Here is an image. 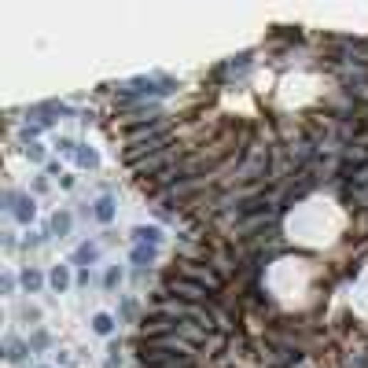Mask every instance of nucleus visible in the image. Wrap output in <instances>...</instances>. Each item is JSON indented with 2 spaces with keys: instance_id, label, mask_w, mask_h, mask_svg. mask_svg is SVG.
Returning <instances> with one entry per match:
<instances>
[{
  "instance_id": "nucleus-12",
  "label": "nucleus",
  "mask_w": 368,
  "mask_h": 368,
  "mask_svg": "<svg viewBox=\"0 0 368 368\" xmlns=\"http://www.w3.org/2000/svg\"><path fill=\"white\" fill-rule=\"evenodd\" d=\"M74 162H78L81 169H100V151H96V147H89V144H81Z\"/></svg>"
},
{
  "instance_id": "nucleus-19",
  "label": "nucleus",
  "mask_w": 368,
  "mask_h": 368,
  "mask_svg": "<svg viewBox=\"0 0 368 368\" xmlns=\"http://www.w3.org/2000/svg\"><path fill=\"white\" fill-rule=\"evenodd\" d=\"M15 284H19V280H15L11 273H4V280H0V288H4V295H15Z\"/></svg>"
},
{
  "instance_id": "nucleus-6",
  "label": "nucleus",
  "mask_w": 368,
  "mask_h": 368,
  "mask_svg": "<svg viewBox=\"0 0 368 368\" xmlns=\"http://www.w3.org/2000/svg\"><path fill=\"white\" fill-rule=\"evenodd\" d=\"M96 262H100V243H78L70 254V266H78V269H89Z\"/></svg>"
},
{
  "instance_id": "nucleus-5",
  "label": "nucleus",
  "mask_w": 368,
  "mask_h": 368,
  "mask_svg": "<svg viewBox=\"0 0 368 368\" xmlns=\"http://www.w3.org/2000/svg\"><path fill=\"white\" fill-rule=\"evenodd\" d=\"M115 214H118V199L111 196V191H103V196L93 199V218H96L100 225H111Z\"/></svg>"
},
{
  "instance_id": "nucleus-11",
  "label": "nucleus",
  "mask_w": 368,
  "mask_h": 368,
  "mask_svg": "<svg viewBox=\"0 0 368 368\" xmlns=\"http://www.w3.org/2000/svg\"><path fill=\"white\" fill-rule=\"evenodd\" d=\"M48 225H52V236H59V240H63V236H70V228H74V214L70 210H56Z\"/></svg>"
},
{
  "instance_id": "nucleus-13",
  "label": "nucleus",
  "mask_w": 368,
  "mask_h": 368,
  "mask_svg": "<svg viewBox=\"0 0 368 368\" xmlns=\"http://www.w3.org/2000/svg\"><path fill=\"white\" fill-rule=\"evenodd\" d=\"M115 324H118V320H115L111 313H93V332H96V335H103V339H111V335H115Z\"/></svg>"
},
{
  "instance_id": "nucleus-4",
  "label": "nucleus",
  "mask_w": 368,
  "mask_h": 368,
  "mask_svg": "<svg viewBox=\"0 0 368 368\" xmlns=\"http://www.w3.org/2000/svg\"><path fill=\"white\" fill-rule=\"evenodd\" d=\"M11 218H15L19 225H33V218H37V203H33L30 191H19V196H15V203H11Z\"/></svg>"
},
{
  "instance_id": "nucleus-17",
  "label": "nucleus",
  "mask_w": 368,
  "mask_h": 368,
  "mask_svg": "<svg viewBox=\"0 0 368 368\" xmlns=\"http://www.w3.org/2000/svg\"><path fill=\"white\" fill-rule=\"evenodd\" d=\"M78 147H81V144H78L74 137H59V140H56V151H59V155H67V159H78Z\"/></svg>"
},
{
  "instance_id": "nucleus-24",
  "label": "nucleus",
  "mask_w": 368,
  "mask_h": 368,
  "mask_svg": "<svg viewBox=\"0 0 368 368\" xmlns=\"http://www.w3.org/2000/svg\"><path fill=\"white\" fill-rule=\"evenodd\" d=\"M56 364H59V368H74V364H70V357H67V354H63V350L56 354Z\"/></svg>"
},
{
  "instance_id": "nucleus-8",
  "label": "nucleus",
  "mask_w": 368,
  "mask_h": 368,
  "mask_svg": "<svg viewBox=\"0 0 368 368\" xmlns=\"http://www.w3.org/2000/svg\"><path fill=\"white\" fill-rule=\"evenodd\" d=\"M159 262V247H133L129 251V266L133 269H155Z\"/></svg>"
},
{
  "instance_id": "nucleus-26",
  "label": "nucleus",
  "mask_w": 368,
  "mask_h": 368,
  "mask_svg": "<svg viewBox=\"0 0 368 368\" xmlns=\"http://www.w3.org/2000/svg\"><path fill=\"white\" fill-rule=\"evenodd\" d=\"M23 317H26V320H41V313H37L33 306H26V310H23Z\"/></svg>"
},
{
  "instance_id": "nucleus-10",
  "label": "nucleus",
  "mask_w": 368,
  "mask_h": 368,
  "mask_svg": "<svg viewBox=\"0 0 368 368\" xmlns=\"http://www.w3.org/2000/svg\"><path fill=\"white\" fill-rule=\"evenodd\" d=\"M70 284H74L70 266H52V269H48V288H52V291H59V295H63Z\"/></svg>"
},
{
  "instance_id": "nucleus-16",
  "label": "nucleus",
  "mask_w": 368,
  "mask_h": 368,
  "mask_svg": "<svg viewBox=\"0 0 368 368\" xmlns=\"http://www.w3.org/2000/svg\"><path fill=\"white\" fill-rule=\"evenodd\" d=\"M23 155H26L30 162H37V166H45V162H48V151H45V144H41V140L23 144Z\"/></svg>"
},
{
  "instance_id": "nucleus-15",
  "label": "nucleus",
  "mask_w": 368,
  "mask_h": 368,
  "mask_svg": "<svg viewBox=\"0 0 368 368\" xmlns=\"http://www.w3.org/2000/svg\"><path fill=\"white\" fill-rule=\"evenodd\" d=\"M30 354H45L48 350V346H52V335L45 332V328H37V332H30Z\"/></svg>"
},
{
  "instance_id": "nucleus-1",
  "label": "nucleus",
  "mask_w": 368,
  "mask_h": 368,
  "mask_svg": "<svg viewBox=\"0 0 368 368\" xmlns=\"http://www.w3.org/2000/svg\"><path fill=\"white\" fill-rule=\"evenodd\" d=\"M162 291L173 295V298H181V302H199V306H218V302L225 298V295H210L206 288L196 284V280H184L173 269H166V276H162Z\"/></svg>"
},
{
  "instance_id": "nucleus-7",
  "label": "nucleus",
  "mask_w": 368,
  "mask_h": 368,
  "mask_svg": "<svg viewBox=\"0 0 368 368\" xmlns=\"http://www.w3.org/2000/svg\"><path fill=\"white\" fill-rule=\"evenodd\" d=\"M26 354H30V342H26V339H19V335H8V339H4V357H8V364H23Z\"/></svg>"
},
{
  "instance_id": "nucleus-22",
  "label": "nucleus",
  "mask_w": 368,
  "mask_h": 368,
  "mask_svg": "<svg viewBox=\"0 0 368 368\" xmlns=\"http://www.w3.org/2000/svg\"><path fill=\"white\" fill-rule=\"evenodd\" d=\"M33 191H37V196H45V191H48V177H37V181H33Z\"/></svg>"
},
{
  "instance_id": "nucleus-20",
  "label": "nucleus",
  "mask_w": 368,
  "mask_h": 368,
  "mask_svg": "<svg viewBox=\"0 0 368 368\" xmlns=\"http://www.w3.org/2000/svg\"><path fill=\"white\" fill-rule=\"evenodd\" d=\"M89 280H93L89 269H78V273H74V284H78V288H89Z\"/></svg>"
},
{
  "instance_id": "nucleus-9",
  "label": "nucleus",
  "mask_w": 368,
  "mask_h": 368,
  "mask_svg": "<svg viewBox=\"0 0 368 368\" xmlns=\"http://www.w3.org/2000/svg\"><path fill=\"white\" fill-rule=\"evenodd\" d=\"M19 284H23V291L37 295V291H45V284H48V276L41 273V269H33V266H26L23 273H19Z\"/></svg>"
},
{
  "instance_id": "nucleus-25",
  "label": "nucleus",
  "mask_w": 368,
  "mask_h": 368,
  "mask_svg": "<svg viewBox=\"0 0 368 368\" xmlns=\"http://www.w3.org/2000/svg\"><path fill=\"white\" fill-rule=\"evenodd\" d=\"M4 247H8V251H15V247H19V240H15L11 232H4Z\"/></svg>"
},
{
  "instance_id": "nucleus-23",
  "label": "nucleus",
  "mask_w": 368,
  "mask_h": 368,
  "mask_svg": "<svg viewBox=\"0 0 368 368\" xmlns=\"http://www.w3.org/2000/svg\"><path fill=\"white\" fill-rule=\"evenodd\" d=\"M59 188L70 191V188H74V173H63V177H59Z\"/></svg>"
},
{
  "instance_id": "nucleus-2",
  "label": "nucleus",
  "mask_w": 368,
  "mask_h": 368,
  "mask_svg": "<svg viewBox=\"0 0 368 368\" xmlns=\"http://www.w3.org/2000/svg\"><path fill=\"white\" fill-rule=\"evenodd\" d=\"M251 67H254V52H240V56L225 59L221 67L214 70V81H240V78L251 74Z\"/></svg>"
},
{
  "instance_id": "nucleus-27",
  "label": "nucleus",
  "mask_w": 368,
  "mask_h": 368,
  "mask_svg": "<svg viewBox=\"0 0 368 368\" xmlns=\"http://www.w3.org/2000/svg\"><path fill=\"white\" fill-rule=\"evenodd\" d=\"M37 368H52V364H37Z\"/></svg>"
},
{
  "instance_id": "nucleus-18",
  "label": "nucleus",
  "mask_w": 368,
  "mask_h": 368,
  "mask_svg": "<svg viewBox=\"0 0 368 368\" xmlns=\"http://www.w3.org/2000/svg\"><path fill=\"white\" fill-rule=\"evenodd\" d=\"M118 317H122V320H137V302H133V298H122Z\"/></svg>"
},
{
  "instance_id": "nucleus-3",
  "label": "nucleus",
  "mask_w": 368,
  "mask_h": 368,
  "mask_svg": "<svg viewBox=\"0 0 368 368\" xmlns=\"http://www.w3.org/2000/svg\"><path fill=\"white\" fill-rule=\"evenodd\" d=\"M129 240H133V247H162V228L159 225H133L129 228Z\"/></svg>"
},
{
  "instance_id": "nucleus-21",
  "label": "nucleus",
  "mask_w": 368,
  "mask_h": 368,
  "mask_svg": "<svg viewBox=\"0 0 368 368\" xmlns=\"http://www.w3.org/2000/svg\"><path fill=\"white\" fill-rule=\"evenodd\" d=\"M103 368H122V354H107Z\"/></svg>"
},
{
  "instance_id": "nucleus-14",
  "label": "nucleus",
  "mask_w": 368,
  "mask_h": 368,
  "mask_svg": "<svg viewBox=\"0 0 368 368\" xmlns=\"http://www.w3.org/2000/svg\"><path fill=\"white\" fill-rule=\"evenodd\" d=\"M122 280H125V269H122V266H107V269H103V288H107V291H118Z\"/></svg>"
}]
</instances>
